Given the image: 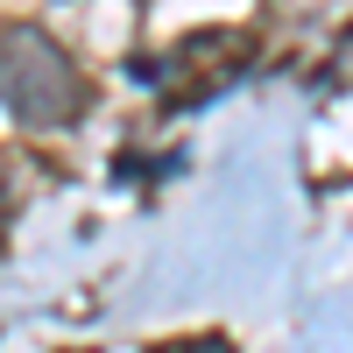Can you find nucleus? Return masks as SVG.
<instances>
[{
  "mask_svg": "<svg viewBox=\"0 0 353 353\" xmlns=\"http://www.w3.org/2000/svg\"><path fill=\"white\" fill-rule=\"evenodd\" d=\"M0 106L28 128H71L78 121V71L43 28L0 36Z\"/></svg>",
  "mask_w": 353,
  "mask_h": 353,
  "instance_id": "obj_1",
  "label": "nucleus"
},
{
  "mask_svg": "<svg viewBox=\"0 0 353 353\" xmlns=\"http://www.w3.org/2000/svg\"><path fill=\"white\" fill-rule=\"evenodd\" d=\"M149 353H233L219 332H191V339H170V346H149Z\"/></svg>",
  "mask_w": 353,
  "mask_h": 353,
  "instance_id": "obj_2",
  "label": "nucleus"
},
{
  "mask_svg": "<svg viewBox=\"0 0 353 353\" xmlns=\"http://www.w3.org/2000/svg\"><path fill=\"white\" fill-rule=\"evenodd\" d=\"M8 212H14V156L0 149V226H8Z\"/></svg>",
  "mask_w": 353,
  "mask_h": 353,
  "instance_id": "obj_3",
  "label": "nucleus"
}]
</instances>
